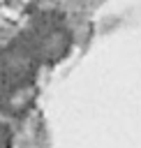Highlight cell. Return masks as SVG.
I'll return each instance as SVG.
<instances>
[{
	"label": "cell",
	"instance_id": "cell-1",
	"mask_svg": "<svg viewBox=\"0 0 141 148\" xmlns=\"http://www.w3.org/2000/svg\"><path fill=\"white\" fill-rule=\"evenodd\" d=\"M79 2H81L83 7H90V9H92V7H99L104 0H79Z\"/></svg>",
	"mask_w": 141,
	"mask_h": 148
}]
</instances>
